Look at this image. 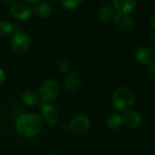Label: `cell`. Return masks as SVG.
I'll use <instances>...</instances> for the list:
<instances>
[{"label": "cell", "instance_id": "obj_1", "mask_svg": "<svg viewBox=\"0 0 155 155\" xmlns=\"http://www.w3.org/2000/svg\"><path fill=\"white\" fill-rule=\"evenodd\" d=\"M16 129L24 137H34L42 130L41 118L33 113L21 114L16 121Z\"/></svg>", "mask_w": 155, "mask_h": 155}, {"label": "cell", "instance_id": "obj_2", "mask_svg": "<svg viewBox=\"0 0 155 155\" xmlns=\"http://www.w3.org/2000/svg\"><path fill=\"white\" fill-rule=\"evenodd\" d=\"M112 104L120 112L129 111L134 104V94L128 87H119L112 95Z\"/></svg>", "mask_w": 155, "mask_h": 155}, {"label": "cell", "instance_id": "obj_3", "mask_svg": "<svg viewBox=\"0 0 155 155\" xmlns=\"http://www.w3.org/2000/svg\"><path fill=\"white\" fill-rule=\"evenodd\" d=\"M59 94V85L54 79H47L39 86L38 96L43 102L55 100Z\"/></svg>", "mask_w": 155, "mask_h": 155}, {"label": "cell", "instance_id": "obj_4", "mask_svg": "<svg viewBox=\"0 0 155 155\" xmlns=\"http://www.w3.org/2000/svg\"><path fill=\"white\" fill-rule=\"evenodd\" d=\"M30 45V36L24 30H16L11 39L12 50L16 53L21 54L26 52Z\"/></svg>", "mask_w": 155, "mask_h": 155}, {"label": "cell", "instance_id": "obj_5", "mask_svg": "<svg viewBox=\"0 0 155 155\" xmlns=\"http://www.w3.org/2000/svg\"><path fill=\"white\" fill-rule=\"evenodd\" d=\"M135 59L144 65H151L155 62L154 51L148 46H141L134 53Z\"/></svg>", "mask_w": 155, "mask_h": 155}, {"label": "cell", "instance_id": "obj_6", "mask_svg": "<svg viewBox=\"0 0 155 155\" xmlns=\"http://www.w3.org/2000/svg\"><path fill=\"white\" fill-rule=\"evenodd\" d=\"M69 128L76 134H85L90 128V121L85 115H77L71 120Z\"/></svg>", "mask_w": 155, "mask_h": 155}, {"label": "cell", "instance_id": "obj_7", "mask_svg": "<svg viewBox=\"0 0 155 155\" xmlns=\"http://www.w3.org/2000/svg\"><path fill=\"white\" fill-rule=\"evenodd\" d=\"M11 15L19 21L27 20L31 16V9L23 3H15L10 7Z\"/></svg>", "mask_w": 155, "mask_h": 155}, {"label": "cell", "instance_id": "obj_8", "mask_svg": "<svg viewBox=\"0 0 155 155\" xmlns=\"http://www.w3.org/2000/svg\"><path fill=\"white\" fill-rule=\"evenodd\" d=\"M42 116L45 122L49 125H55L59 121V113L52 104H44L41 109Z\"/></svg>", "mask_w": 155, "mask_h": 155}, {"label": "cell", "instance_id": "obj_9", "mask_svg": "<svg viewBox=\"0 0 155 155\" xmlns=\"http://www.w3.org/2000/svg\"><path fill=\"white\" fill-rule=\"evenodd\" d=\"M112 5L120 15L126 16L133 11L137 2L135 0H115L112 2Z\"/></svg>", "mask_w": 155, "mask_h": 155}, {"label": "cell", "instance_id": "obj_10", "mask_svg": "<svg viewBox=\"0 0 155 155\" xmlns=\"http://www.w3.org/2000/svg\"><path fill=\"white\" fill-rule=\"evenodd\" d=\"M81 84H82V76L77 71H73L69 73L66 76L64 81L65 87L69 91H77L81 86Z\"/></svg>", "mask_w": 155, "mask_h": 155}, {"label": "cell", "instance_id": "obj_11", "mask_svg": "<svg viewBox=\"0 0 155 155\" xmlns=\"http://www.w3.org/2000/svg\"><path fill=\"white\" fill-rule=\"evenodd\" d=\"M143 123V118L141 114L137 112L132 111L128 112L123 115V124L127 125L128 127L132 129H136L142 125Z\"/></svg>", "mask_w": 155, "mask_h": 155}, {"label": "cell", "instance_id": "obj_12", "mask_svg": "<svg viewBox=\"0 0 155 155\" xmlns=\"http://www.w3.org/2000/svg\"><path fill=\"white\" fill-rule=\"evenodd\" d=\"M114 14H115L114 7L109 4H106L100 8L98 16L102 23H109L111 20H112Z\"/></svg>", "mask_w": 155, "mask_h": 155}, {"label": "cell", "instance_id": "obj_13", "mask_svg": "<svg viewBox=\"0 0 155 155\" xmlns=\"http://www.w3.org/2000/svg\"><path fill=\"white\" fill-rule=\"evenodd\" d=\"M107 126L111 130L119 129L123 124V115L119 113H113L109 115L106 121Z\"/></svg>", "mask_w": 155, "mask_h": 155}, {"label": "cell", "instance_id": "obj_14", "mask_svg": "<svg viewBox=\"0 0 155 155\" xmlns=\"http://www.w3.org/2000/svg\"><path fill=\"white\" fill-rule=\"evenodd\" d=\"M34 8V12L35 14L41 17V18H47L50 15H51V12H52V7L48 4V3H38L36 6H33Z\"/></svg>", "mask_w": 155, "mask_h": 155}, {"label": "cell", "instance_id": "obj_15", "mask_svg": "<svg viewBox=\"0 0 155 155\" xmlns=\"http://www.w3.org/2000/svg\"><path fill=\"white\" fill-rule=\"evenodd\" d=\"M39 100V96L38 94L36 91L33 90H27L26 92L23 93L22 94V101L29 106H33L36 105L37 104Z\"/></svg>", "mask_w": 155, "mask_h": 155}, {"label": "cell", "instance_id": "obj_16", "mask_svg": "<svg viewBox=\"0 0 155 155\" xmlns=\"http://www.w3.org/2000/svg\"><path fill=\"white\" fill-rule=\"evenodd\" d=\"M14 32V25L5 20L0 21V37H6Z\"/></svg>", "mask_w": 155, "mask_h": 155}, {"label": "cell", "instance_id": "obj_17", "mask_svg": "<svg viewBox=\"0 0 155 155\" xmlns=\"http://www.w3.org/2000/svg\"><path fill=\"white\" fill-rule=\"evenodd\" d=\"M133 26V20L131 16L126 15L122 18V20L118 23V27L122 31H130Z\"/></svg>", "mask_w": 155, "mask_h": 155}, {"label": "cell", "instance_id": "obj_18", "mask_svg": "<svg viewBox=\"0 0 155 155\" xmlns=\"http://www.w3.org/2000/svg\"><path fill=\"white\" fill-rule=\"evenodd\" d=\"M60 3L64 8L71 10V9H75V8L79 7L81 5L82 1L81 0H63Z\"/></svg>", "mask_w": 155, "mask_h": 155}, {"label": "cell", "instance_id": "obj_19", "mask_svg": "<svg viewBox=\"0 0 155 155\" xmlns=\"http://www.w3.org/2000/svg\"><path fill=\"white\" fill-rule=\"evenodd\" d=\"M70 63L67 60H60L57 63V68L61 73H66L70 69Z\"/></svg>", "mask_w": 155, "mask_h": 155}, {"label": "cell", "instance_id": "obj_20", "mask_svg": "<svg viewBox=\"0 0 155 155\" xmlns=\"http://www.w3.org/2000/svg\"><path fill=\"white\" fill-rule=\"evenodd\" d=\"M122 15H120L119 13H115V14H114V15H113V18H112V20L118 24V23H119V22L122 20Z\"/></svg>", "mask_w": 155, "mask_h": 155}, {"label": "cell", "instance_id": "obj_21", "mask_svg": "<svg viewBox=\"0 0 155 155\" xmlns=\"http://www.w3.org/2000/svg\"><path fill=\"white\" fill-rule=\"evenodd\" d=\"M5 80V71L0 67V84H3Z\"/></svg>", "mask_w": 155, "mask_h": 155}, {"label": "cell", "instance_id": "obj_22", "mask_svg": "<svg viewBox=\"0 0 155 155\" xmlns=\"http://www.w3.org/2000/svg\"><path fill=\"white\" fill-rule=\"evenodd\" d=\"M148 71H149V73H150L151 74L155 75V62L153 64H151V65L148 66Z\"/></svg>", "mask_w": 155, "mask_h": 155}, {"label": "cell", "instance_id": "obj_23", "mask_svg": "<svg viewBox=\"0 0 155 155\" xmlns=\"http://www.w3.org/2000/svg\"><path fill=\"white\" fill-rule=\"evenodd\" d=\"M150 24H151V25L155 29V13L151 15V17H150Z\"/></svg>", "mask_w": 155, "mask_h": 155}, {"label": "cell", "instance_id": "obj_24", "mask_svg": "<svg viewBox=\"0 0 155 155\" xmlns=\"http://www.w3.org/2000/svg\"><path fill=\"white\" fill-rule=\"evenodd\" d=\"M26 3L31 4V5H37V4L39 3V1H38V0H36V1H29V0H27Z\"/></svg>", "mask_w": 155, "mask_h": 155}, {"label": "cell", "instance_id": "obj_25", "mask_svg": "<svg viewBox=\"0 0 155 155\" xmlns=\"http://www.w3.org/2000/svg\"><path fill=\"white\" fill-rule=\"evenodd\" d=\"M150 39H151L153 42H155V32H153V33L150 35Z\"/></svg>", "mask_w": 155, "mask_h": 155}]
</instances>
